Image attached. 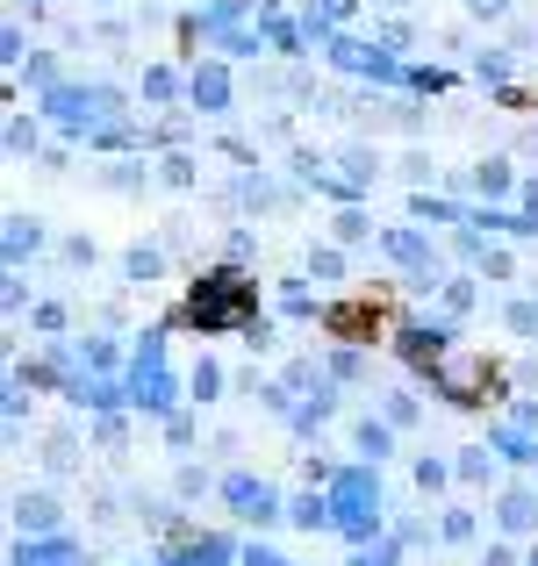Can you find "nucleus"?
Wrapping results in <instances>:
<instances>
[{"label":"nucleus","instance_id":"f257e3e1","mask_svg":"<svg viewBox=\"0 0 538 566\" xmlns=\"http://www.w3.org/2000/svg\"><path fill=\"white\" fill-rule=\"evenodd\" d=\"M201 331H230V323H245L251 316V280H237V273H208L201 287H194V308H187Z\"/></svg>","mask_w":538,"mask_h":566},{"label":"nucleus","instance_id":"f03ea898","mask_svg":"<svg viewBox=\"0 0 538 566\" xmlns=\"http://www.w3.org/2000/svg\"><path fill=\"white\" fill-rule=\"evenodd\" d=\"M223 495L237 502V516H251V524H266V516H280V495L266 481H245V473H237L230 488H223Z\"/></svg>","mask_w":538,"mask_h":566},{"label":"nucleus","instance_id":"7ed1b4c3","mask_svg":"<svg viewBox=\"0 0 538 566\" xmlns=\"http://www.w3.org/2000/svg\"><path fill=\"white\" fill-rule=\"evenodd\" d=\"M194 101H201L208 115H223V101H230V80H223V65H208V72H194Z\"/></svg>","mask_w":538,"mask_h":566},{"label":"nucleus","instance_id":"20e7f679","mask_svg":"<svg viewBox=\"0 0 538 566\" xmlns=\"http://www.w3.org/2000/svg\"><path fill=\"white\" fill-rule=\"evenodd\" d=\"M14 524H22V531H51L58 524L51 495H22V502H14Z\"/></svg>","mask_w":538,"mask_h":566},{"label":"nucleus","instance_id":"39448f33","mask_svg":"<svg viewBox=\"0 0 538 566\" xmlns=\"http://www.w3.org/2000/svg\"><path fill=\"white\" fill-rule=\"evenodd\" d=\"M37 244H43L37 216H8V259H22V251H37Z\"/></svg>","mask_w":538,"mask_h":566},{"label":"nucleus","instance_id":"423d86ee","mask_svg":"<svg viewBox=\"0 0 538 566\" xmlns=\"http://www.w3.org/2000/svg\"><path fill=\"white\" fill-rule=\"evenodd\" d=\"M503 524H510V531H531L538 524V495H503Z\"/></svg>","mask_w":538,"mask_h":566},{"label":"nucleus","instance_id":"0eeeda50","mask_svg":"<svg viewBox=\"0 0 538 566\" xmlns=\"http://www.w3.org/2000/svg\"><path fill=\"white\" fill-rule=\"evenodd\" d=\"M288 516H294V524H302V531H317V524H331V510H323V502H317V495H302V502H288Z\"/></svg>","mask_w":538,"mask_h":566},{"label":"nucleus","instance_id":"6e6552de","mask_svg":"<svg viewBox=\"0 0 538 566\" xmlns=\"http://www.w3.org/2000/svg\"><path fill=\"white\" fill-rule=\"evenodd\" d=\"M352 438H359V452H366V459H381V452H387V423H359Z\"/></svg>","mask_w":538,"mask_h":566},{"label":"nucleus","instance_id":"1a4fd4ad","mask_svg":"<svg viewBox=\"0 0 538 566\" xmlns=\"http://www.w3.org/2000/svg\"><path fill=\"white\" fill-rule=\"evenodd\" d=\"M123 273H130V280H158V251H144V244H137V251L123 259Z\"/></svg>","mask_w":538,"mask_h":566},{"label":"nucleus","instance_id":"9d476101","mask_svg":"<svg viewBox=\"0 0 538 566\" xmlns=\"http://www.w3.org/2000/svg\"><path fill=\"white\" fill-rule=\"evenodd\" d=\"M474 180H482L488 193H503V187H510V166H482V172H474Z\"/></svg>","mask_w":538,"mask_h":566},{"label":"nucleus","instance_id":"9b49d317","mask_svg":"<svg viewBox=\"0 0 538 566\" xmlns=\"http://www.w3.org/2000/svg\"><path fill=\"white\" fill-rule=\"evenodd\" d=\"M216 387H223L216 366H201V374H194V395H201V401H216Z\"/></svg>","mask_w":538,"mask_h":566},{"label":"nucleus","instance_id":"f8f14e48","mask_svg":"<svg viewBox=\"0 0 538 566\" xmlns=\"http://www.w3.org/2000/svg\"><path fill=\"white\" fill-rule=\"evenodd\" d=\"M510 331H538V308H531V302H517V308H510Z\"/></svg>","mask_w":538,"mask_h":566},{"label":"nucleus","instance_id":"ddd939ff","mask_svg":"<svg viewBox=\"0 0 538 566\" xmlns=\"http://www.w3.org/2000/svg\"><path fill=\"white\" fill-rule=\"evenodd\" d=\"M245 566H288V559H280V553H266V545H251V553H245Z\"/></svg>","mask_w":538,"mask_h":566},{"label":"nucleus","instance_id":"4468645a","mask_svg":"<svg viewBox=\"0 0 538 566\" xmlns=\"http://www.w3.org/2000/svg\"><path fill=\"white\" fill-rule=\"evenodd\" d=\"M467 8H474V14H503V0H467Z\"/></svg>","mask_w":538,"mask_h":566},{"label":"nucleus","instance_id":"2eb2a0df","mask_svg":"<svg viewBox=\"0 0 538 566\" xmlns=\"http://www.w3.org/2000/svg\"><path fill=\"white\" fill-rule=\"evenodd\" d=\"M482 566H510V553H503V545H496V553H488V559H482Z\"/></svg>","mask_w":538,"mask_h":566},{"label":"nucleus","instance_id":"dca6fc26","mask_svg":"<svg viewBox=\"0 0 538 566\" xmlns=\"http://www.w3.org/2000/svg\"><path fill=\"white\" fill-rule=\"evenodd\" d=\"M525 566H538V553H531V559H525Z\"/></svg>","mask_w":538,"mask_h":566}]
</instances>
